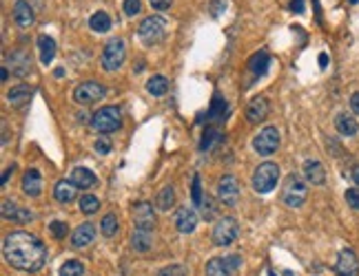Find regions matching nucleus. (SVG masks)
Returning <instances> with one entry per match:
<instances>
[{"label":"nucleus","mask_w":359,"mask_h":276,"mask_svg":"<svg viewBox=\"0 0 359 276\" xmlns=\"http://www.w3.org/2000/svg\"><path fill=\"white\" fill-rule=\"evenodd\" d=\"M93 241H96V228L91 223H82L71 232V247H76V250L89 247Z\"/></svg>","instance_id":"nucleus-15"},{"label":"nucleus","mask_w":359,"mask_h":276,"mask_svg":"<svg viewBox=\"0 0 359 276\" xmlns=\"http://www.w3.org/2000/svg\"><path fill=\"white\" fill-rule=\"evenodd\" d=\"M31 219H33V212H29V210H25V208H18L16 217H13V221H16V223H29Z\"/></svg>","instance_id":"nucleus-42"},{"label":"nucleus","mask_w":359,"mask_h":276,"mask_svg":"<svg viewBox=\"0 0 359 276\" xmlns=\"http://www.w3.org/2000/svg\"><path fill=\"white\" fill-rule=\"evenodd\" d=\"M350 174H352V181H355V184L359 186V164L352 166V172H350Z\"/></svg>","instance_id":"nucleus-50"},{"label":"nucleus","mask_w":359,"mask_h":276,"mask_svg":"<svg viewBox=\"0 0 359 276\" xmlns=\"http://www.w3.org/2000/svg\"><path fill=\"white\" fill-rule=\"evenodd\" d=\"M202 214H204V219H213V214H215V206H213V199L211 197H204V201H202Z\"/></svg>","instance_id":"nucleus-40"},{"label":"nucleus","mask_w":359,"mask_h":276,"mask_svg":"<svg viewBox=\"0 0 359 276\" xmlns=\"http://www.w3.org/2000/svg\"><path fill=\"white\" fill-rule=\"evenodd\" d=\"M13 170H16V166H9V168H7V170L3 172V188L7 186V181H9V177L13 174Z\"/></svg>","instance_id":"nucleus-48"},{"label":"nucleus","mask_w":359,"mask_h":276,"mask_svg":"<svg viewBox=\"0 0 359 276\" xmlns=\"http://www.w3.org/2000/svg\"><path fill=\"white\" fill-rule=\"evenodd\" d=\"M335 129L339 135H344V137H355L359 133V124L355 117L348 115V113H339L335 117Z\"/></svg>","instance_id":"nucleus-22"},{"label":"nucleus","mask_w":359,"mask_h":276,"mask_svg":"<svg viewBox=\"0 0 359 276\" xmlns=\"http://www.w3.org/2000/svg\"><path fill=\"white\" fill-rule=\"evenodd\" d=\"M98 208H100L98 197H93V194H82V199H80V210H82L84 214L98 212Z\"/></svg>","instance_id":"nucleus-33"},{"label":"nucleus","mask_w":359,"mask_h":276,"mask_svg":"<svg viewBox=\"0 0 359 276\" xmlns=\"http://www.w3.org/2000/svg\"><path fill=\"white\" fill-rule=\"evenodd\" d=\"M173 204H175V190H173V186H164L155 199V206L160 210H169Z\"/></svg>","instance_id":"nucleus-30"},{"label":"nucleus","mask_w":359,"mask_h":276,"mask_svg":"<svg viewBox=\"0 0 359 276\" xmlns=\"http://www.w3.org/2000/svg\"><path fill=\"white\" fill-rule=\"evenodd\" d=\"M96 153H100V155H109V153H111V141L106 139V137L96 139Z\"/></svg>","instance_id":"nucleus-41"},{"label":"nucleus","mask_w":359,"mask_h":276,"mask_svg":"<svg viewBox=\"0 0 359 276\" xmlns=\"http://www.w3.org/2000/svg\"><path fill=\"white\" fill-rule=\"evenodd\" d=\"M175 228H177V232H182V234L193 232L197 228V212L193 210L191 206L177 208V212H175Z\"/></svg>","instance_id":"nucleus-14"},{"label":"nucleus","mask_w":359,"mask_h":276,"mask_svg":"<svg viewBox=\"0 0 359 276\" xmlns=\"http://www.w3.org/2000/svg\"><path fill=\"white\" fill-rule=\"evenodd\" d=\"M350 111L355 113V115H359V91L350 95Z\"/></svg>","instance_id":"nucleus-45"},{"label":"nucleus","mask_w":359,"mask_h":276,"mask_svg":"<svg viewBox=\"0 0 359 276\" xmlns=\"http://www.w3.org/2000/svg\"><path fill=\"white\" fill-rule=\"evenodd\" d=\"M106 95V89L100 82H93V80H89V82H82L76 86V91H73V99H76L78 104L82 106H89V104H96L100 102Z\"/></svg>","instance_id":"nucleus-10"},{"label":"nucleus","mask_w":359,"mask_h":276,"mask_svg":"<svg viewBox=\"0 0 359 276\" xmlns=\"http://www.w3.org/2000/svg\"><path fill=\"white\" fill-rule=\"evenodd\" d=\"M277 179H279V166L273 164V161H266V164L257 166L255 172H253V188L259 194H268L277 186Z\"/></svg>","instance_id":"nucleus-2"},{"label":"nucleus","mask_w":359,"mask_h":276,"mask_svg":"<svg viewBox=\"0 0 359 276\" xmlns=\"http://www.w3.org/2000/svg\"><path fill=\"white\" fill-rule=\"evenodd\" d=\"M91 126L98 133H113L122 126V113L118 106H102L100 111L93 113Z\"/></svg>","instance_id":"nucleus-3"},{"label":"nucleus","mask_w":359,"mask_h":276,"mask_svg":"<svg viewBox=\"0 0 359 276\" xmlns=\"http://www.w3.org/2000/svg\"><path fill=\"white\" fill-rule=\"evenodd\" d=\"M337 276H357L359 274V259L352 250H342L335 263Z\"/></svg>","instance_id":"nucleus-13"},{"label":"nucleus","mask_w":359,"mask_h":276,"mask_svg":"<svg viewBox=\"0 0 359 276\" xmlns=\"http://www.w3.org/2000/svg\"><path fill=\"white\" fill-rule=\"evenodd\" d=\"M18 204H13V201H3V206H0V212H3V217L5 219H11L13 221V217H16V212H18Z\"/></svg>","instance_id":"nucleus-38"},{"label":"nucleus","mask_w":359,"mask_h":276,"mask_svg":"<svg viewBox=\"0 0 359 276\" xmlns=\"http://www.w3.org/2000/svg\"><path fill=\"white\" fill-rule=\"evenodd\" d=\"M124 13L126 16H136V13H140V0H124Z\"/></svg>","instance_id":"nucleus-43"},{"label":"nucleus","mask_w":359,"mask_h":276,"mask_svg":"<svg viewBox=\"0 0 359 276\" xmlns=\"http://www.w3.org/2000/svg\"><path fill=\"white\" fill-rule=\"evenodd\" d=\"M100 230H102L104 237H116L118 234V217L113 212L109 214H104V219H102V223H100Z\"/></svg>","instance_id":"nucleus-31"},{"label":"nucleus","mask_w":359,"mask_h":276,"mask_svg":"<svg viewBox=\"0 0 359 276\" xmlns=\"http://www.w3.org/2000/svg\"><path fill=\"white\" fill-rule=\"evenodd\" d=\"M153 245V239H151V232H144V230H136L131 237V247L136 252H149Z\"/></svg>","instance_id":"nucleus-27"},{"label":"nucleus","mask_w":359,"mask_h":276,"mask_svg":"<svg viewBox=\"0 0 359 276\" xmlns=\"http://www.w3.org/2000/svg\"><path fill=\"white\" fill-rule=\"evenodd\" d=\"M49 232H51L56 239H64L66 232H69V228H66L64 221H51V223H49Z\"/></svg>","instance_id":"nucleus-37"},{"label":"nucleus","mask_w":359,"mask_h":276,"mask_svg":"<svg viewBox=\"0 0 359 276\" xmlns=\"http://www.w3.org/2000/svg\"><path fill=\"white\" fill-rule=\"evenodd\" d=\"M158 276H189V270H186L184 265L173 263V265H166V267H162V270L158 272Z\"/></svg>","instance_id":"nucleus-34"},{"label":"nucleus","mask_w":359,"mask_h":276,"mask_svg":"<svg viewBox=\"0 0 359 276\" xmlns=\"http://www.w3.org/2000/svg\"><path fill=\"white\" fill-rule=\"evenodd\" d=\"M279 141H282V135H279L277 126H266L253 137V150L262 157H271L279 148Z\"/></svg>","instance_id":"nucleus-5"},{"label":"nucleus","mask_w":359,"mask_h":276,"mask_svg":"<svg viewBox=\"0 0 359 276\" xmlns=\"http://www.w3.org/2000/svg\"><path fill=\"white\" fill-rule=\"evenodd\" d=\"M53 76H56V78H62V76H64V69H60V66H58V69L53 71Z\"/></svg>","instance_id":"nucleus-52"},{"label":"nucleus","mask_w":359,"mask_h":276,"mask_svg":"<svg viewBox=\"0 0 359 276\" xmlns=\"http://www.w3.org/2000/svg\"><path fill=\"white\" fill-rule=\"evenodd\" d=\"M38 49H40V62L42 64H51L53 56H56V42H53V38L49 36H40L38 38Z\"/></svg>","instance_id":"nucleus-26"},{"label":"nucleus","mask_w":359,"mask_h":276,"mask_svg":"<svg viewBox=\"0 0 359 276\" xmlns=\"http://www.w3.org/2000/svg\"><path fill=\"white\" fill-rule=\"evenodd\" d=\"M149 3L155 11H166L171 7V0H149Z\"/></svg>","instance_id":"nucleus-44"},{"label":"nucleus","mask_w":359,"mask_h":276,"mask_svg":"<svg viewBox=\"0 0 359 276\" xmlns=\"http://www.w3.org/2000/svg\"><path fill=\"white\" fill-rule=\"evenodd\" d=\"M164 33H166V22L160 16H149V18H144L142 22H140L138 27V36L140 40H142L144 44H158L160 40L164 38Z\"/></svg>","instance_id":"nucleus-6"},{"label":"nucleus","mask_w":359,"mask_h":276,"mask_svg":"<svg viewBox=\"0 0 359 276\" xmlns=\"http://www.w3.org/2000/svg\"><path fill=\"white\" fill-rule=\"evenodd\" d=\"M5 261L20 272H38L47 263V247L38 237L29 232L7 234L3 245Z\"/></svg>","instance_id":"nucleus-1"},{"label":"nucleus","mask_w":359,"mask_h":276,"mask_svg":"<svg viewBox=\"0 0 359 276\" xmlns=\"http://www.w3.org/2000/svg\"><path fill=\"white\" fill-rule=\"evenodd\" d=\"M348 3H350V5H357V3H359V0H348Z\"/></svg>","instance_id":"nucleus-53"},{"label":"nucleus","mask_w":359,"mask_h":276,"mask_svg":"<svg viewBox=\"0 0 359 276\" xmlns=\"http://www.w3.org/2000/svg\"><path fill=\"white\" fill-rule=\"evenodd\" d=\"M191 199H193V206H202V186H199V174H193V188H191Z\"/></svg>","instance_id":"nucleus-36"},{"label":"nucleus","mask_w":359,"mask_h":276,"mask_svg":"<svg viewBox=\"0 0 359 276\" xmlns=\"http://www.w3.org/2000/svg\"><path fill=\"white\" fill-rule=\"evenodd\" d=\"M239 265H242V259H239L237 254H231V257H215L206 263L204 274L206 276H233L239 270Z\"/></svg>","instance_id":"nucleus-8"},{"label":"nucleus","mask_w":359,"mask_h":276,"mask_svg":"<svg viewBox=\"0 0 359 276\" xmlns=\"http://www.w3.org/2000/svg\"><path fill=\"white\" fill-rule=\"evenodd\" d=\"M319 66H322V69L328 66V56H326V53H319Z\"/></svg>","instance_id":"nucleus-49"},{"label":"nucleus","mask_w":359,"mask_h":276,"mask_svg":"<svg viewBox=\"0 0 359 276\" xmlns=\"http://www.w3.org/2000/svg\"><path fill=\"white\" fill-rule=\"evenodd\" d=\"M239 234V228H237V221L233 217H222L213 228V243L224 247V245H231L233 241L237 239Z\"/></svg>","instance_id":"nucleus-9"},{"label":"nucleus","mask_w":359,"mask_h":276,"mask_svg":"<svg viewBox=\"0 0 359 276\" xmlns=\"http://www.w3.org/2000/svg\"><path fill=\"white\" fill-rule=\"evenodd\" d=\"M133 225H136V230H144V232L153 230L155 212H153V206L149 201H140V204L133 206Z\"/></svg>","instance_id":"nucleus-12"},{"label":"nucleus","mask_w":359,"mask_h":276,"mask_svg":"<svg viewBox=\"0 0 359 276\" xmlns=\"http://www.w3.org/2000/svg\"><path fill=\"white\" fill-rule=\"evenodd\" d=\"M71 181L78 188H91L98 181V177L93 174V170H89V168L78 166V168H73V170H71Z\"/></svg>","instance_id":"nucleus-24"},{"label":"nucleus","mask_w":359,"mask_h":276,"mask_svg":"<svg viewBox=\"0 0 359 276\" xmlns=\"http://www.w3.org/2000/svg\"><path fill=\"white\" fill-rule=\"evenodd\" d=\"M268 64H271V56L266 51H257L255 56H253L249 60V71L253 73V76H264L266 71H268Z\"/></svg>","instance_id":"nucleus-25"},{"label":"nucleus","mask_w":359,"mask_h":276,"mask_svg":"<svg viewBox=\"0 0 359 276\" xmlns=\"http://www.w3.org/2000/svg\"><path fill=\"white\" fill-rule=\"evenodd\" d=\"M23 192L27 197H38L42 192V174L36 168H29L25 174H23Z\"/></svg>","instance_id":"nucleus-17"},{"label":"nucleus","mask_w":359,"mask_h":276,"mask_svg":"<svg viewBox=\"0 0 359 276\" xmlns=\"http://www.w3.org/2000/svg\"><path fill=\"white\" fill-rule=\"evenodd\" d=\"M60 276H84V265L80 261H66L60 267Z\"/></svg>","instance_id":"nucleus-32"},{"label":"nucleus","mask_w":359,"mask_h":276,"mask_svg":"<svg viewBox=\"0 0 359 276\" xmlns=\"http://www.w3.org/2000/svg\"><path fill=\"white\" fill-rule=\"evenodd\" d=\"M224 111H226V102L219 95H215V99H213V106H211V113H209V117L211 119H219V117H224Z\"/></svg>","instance_id":"nucleus-35"},{"label":"nucleus","mask_w":359,"mask_h":276,"mask_svg":"<svg viewBox=\"0 0 359 276\" xmlns=\"http://www.w3.org/2000/svg\"><path fill=\"white\" fill-rule=\"evenodd\" d=\"M268 115V102H266V97H255L251 99V104L246 106V119H249V124H257L266 119Z\"/></svg>","instance_id":"nucleus-19"},{"label":"nucleus","mask_w":359,"mask_h":276,"mask_svg":"<svg viewBox=\"0 0 359 276\" xmlns=\"http://www.w3.org/2000/svg\"><path fill=\"white\" fill-rule=\"evenodd\" d=\"M89 27L93 31H98V33H106L111 29V18H109V13L106 11H96L93 16L89 18Z\"/></svg>","instance_id":"nucleus-28"},{"label":"nucleus","mask_w":359,"mask_h":276,"mask_svg":"<svg viewBox=\"0 0 359 276\" xmlns=\"http://www.w3.org/2000/svg\"><path fill=\"white\" fill-rule=\"evenodd\" d=\"M0 78H3V82H7V80H9V69H7V66L3 69V73H0Z\"/></svg>","instance_id":"nucleus-51"},{"label":"nucleus","mask_w":359,"mask_h":276,"mask_svg":"<svg viewBox=\"0 0 359 276\" xmlns=\"http://www.w3.org/2000/svg\"><path fill=\"white\" fill-rule=\"evenodd\" d=\"M146 91H149L151 95H164V93L169 91V80L164 76H153L149 82H146Z\"/></svg>","instance_id":"nucleus-29"},{"label":"nucleus","mask_w":359,"mask_h":276,"mask_svg":"<svg viewBox=\"0 0 359 276\" xmlns=\"http://www.w3.org/2000/svg\"><path fill=\"white\" fill-rule=\"evenodd\" d=\"M290 9L295 13H304V0H290Z\"/></svg>","instance_id":"nucleus-46"},{"label":"nucleus","mask_w":359,"mask_h":276,"mask_svg":"<svg viewBox=\"0 0 359 276\" xmlns=\"http://www.w3.org/2000/svg\"><path fill=\"white\" fill-rule=\"evenodd\" d=\"M124 56H126V49H124V42L120 38H113L109 42L104 44V51H102V69L104 71H118L120 66L124 62Z\"/></svg>","instance_id":"nucleus-7"},{"label":"nucleus","mask_w":359,"mask_h":276,"mask_svg":"<svg viewBox=\"0 0 359 276\" xmlns=\"http://www.w3.org/2000/svg\"><path fill=\"white\" fill-rule=\"evenodd\" d=\"M304 177L312 186H322L324 181H326V170H324L322 161H317V159H308V161H306V164H304Z\"/></svg>","instance_id":"nucleus-20"},{"label":"nucleus","mask_w":359,"mask_h":276,"mask_svg":"<svg viewBox=\"0 0 359 276\" xmlns=\"http://www.w3.org/2000/svg\"><path fill=\"white\" fill-rule=\"evenodd\" d=\"M346 204H348L352 210H359V188H348V190H346Z\"/></svg>","instance_id":"nucleus-39"},{"label":"nucleus","mask_w":359,"mask_h":276,"mask_svg":"<svg viewBox=\"0 0 359 276\" xmlns=\"http://www.w3.org/2000/svg\"><path fill=\"white\" fill-rule=\"evenodd\" d=\"M31 95H33V89L29 84H16L9 89V93H7V99H9L11 106H23L29 102Z\"/></svg>","instance_id":"nucleus-23"},{"label":"nucleus","mask_w":359,"mask_h":276,"mask_svg":"<svg viewBox=\"0 0 359 276\" xmlns=\"http://www.w3.org/2000/svg\"><path fill=\"white\" fill-rule=\"evenodd\" d=\"M211 7H213V16H217V13H219V9H222L224 11V3H222V0H213V3H211Z\"/></svg>","instance_id":"nucleus-47"},{"label":"nucleus","mask_w":359,"mask_h":276,"mask_svg":"<svg viewBox=\"0 0 359 276\" xmlns=\"http://www.w3.org/2000/svg\"><path fill=\"white\" fill-rule=\"evenodd\" d=\"M76 194H78V186L71 179H60L56 188H53V197L60 204H69V201L76 199Z\"/></svg>","instance_id":"nucleus-21"},{"label":"nucleus","mask_w":359,"mask_h":276,"mask_svg":"<svg viewBox=\"0 0 359 276\" xmlns=\"http://www.w3.org/2000/svg\"><path fill=\"white\" fill-rule=\"evenodd\" d=\"M13 20H16V24L23 27V29L33 24L36 16H33V9L27 0H16V5H13Z\"/></svg>","instance_id":"nucleus-18"},{"label":"nucleus","mask_w":359,"mask_h":276,"mask_svg":"<svg viewBox=\"0 0 359 276\" xmlns=\"http://www.w3.org/2000/svg\"><path fill=\"white\" fill-rule=\"evenodd\" d=\"M217 199L224 206H237L239 204V181L233 174H224L217 181Z\"/></svg>","instance_id":"nucleus-11"},{"label":"nucleus","mask_w":359,"mask_h":276,"mask_svg":"<svg viewBox=\"0 0 359 276\" xmlns=\"http://www.w3.org/2000/svg\"><path fill=\"white\" fill-rule=\"evenodd\" d=\"M7 66L11 69L13 76L18 78H25L31 73V58L27 56L25 51H13L9 58H7Z\"/></svg>","instance_id":"nucleus-16"},{"label":"nucleus","mask_w":359,"mask_h":276,"mask_svg":"<svg viewBox=\"0 0 359 276\" xmlns=\"http://www.w3.org/2000/svg\"><path fill=\"white\" fill-rule=\"evenodd\" d=\"M306 197H308V188H306L304 179H299L297 174H288L284 181L282 201L288 208H299V206H304Z\"/></svg>","instance_id":"nucleus-4"}]
</instances>
